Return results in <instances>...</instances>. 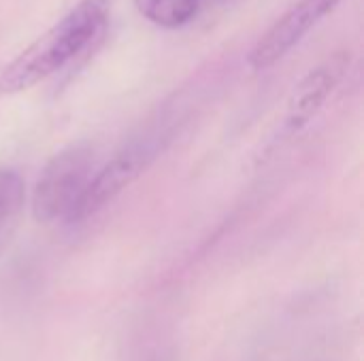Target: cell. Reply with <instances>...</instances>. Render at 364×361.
I'll use <instances>...</instances> for the list:
<instances>
[{
    "label": "cell",
    "mask_w": 364,
    "mask_h": 361,
    "mask_svg": "<svg viewBox=\"0 0 364 361\" xmlns=\"http://www.w3.org/2000/svg\"><path fill=\"white\" fill-rule=\"evenodd\" d=\"M107 15L109 0H81L4 68L0 91L17 94L55 74L98 36Z\"/></svg>",
    "instance_id": "1"
},
{
    "label": "cell",
    "mask_w": 364,
    "mask_h": 361,
    "mask_svg": "<svg viewBox=\"0 0 364 361\" xmlns=\"http://www.w3.org/2000/svg\"><path fill=\"white\" fill-rule=\"evenodd\" d=\"M94 174V149L77 143L55 153L43 168L34 194L32 213L38 223L68 221Z\"/></svg>",
    "instance_id": "2"
},
{
    "label": "cell",
    "mask_w": 364,
    "mask_h": 361,
    "mask_svg": "<svg viewBox=\"0 0 364 361\" xmlns=\"http://www.w3.org/2000/svg\"><path fill=\"white\" fill-rule=\"evenodd\" d=\"M162 149L160 134H145L124 145L100 170H94L68 223H81L111 204L132 181H136Z\"/></svg>",
    "instance_id": "3"
},
{
    "label": "cell",
    "mask_w": 364,
    "mask_h": 361,
    "mask_svg": "<svg viewBox=\"0 0 364 361\" xmlns=\"http://www.w3.org/2000/svg\"><path fill=\"white\" fill-rule=\"evenodd\" d=\"M339 4L341 0H299L254 45L247 55V66L254 72H262L277 64Z\"/></svg>",
    "instance_id": "4"
},
{
    "label": "cell",
    "mask_w": 364,
    "mask_h": 361,
    "mask_svg": "<svg viewBox=\"0 0 364 361\" xmlns=\"http://www.w3.org/2000/svg\"><path fill=\"white\" fill-rule=\"evenodd\" d=\"M350 51H339L301 79L288 100L284 115V130L288 134L301 132L316 119L335 87L341 83L346 70L350 68Z\"/></svg>",
    "instance_id": "5"
},
{
    "label": "cell",
    "mask_w": 364,
    "mask_h": 361,
    "mask_svg": "<svg viewBox=\"0 0 364 361\" xmlns=\"http://www.w3.org/2000/svg\"><path fill=\"white\" fill-rule=\"evenodd\" d=\"M26 185L17 170L0 168V253L11 245L23 213Z\"/></svg>",
    "instance_id": "6"
},
{
    "label": "cell",
    "mask_w": 364,
    "mask_h": 361,
    "mask_svg": "<svg viewBox=\"0 0 364 361\" xmlns=\"http://www.w3.org/2000/svg\"><path fill=\"white\" fill-rule=\"evenodd\" d=\"M136 11L160 28H181L194 19L198 0H134Z\"/></svg>",
    "instance_id": "7"
}]
</instances>
